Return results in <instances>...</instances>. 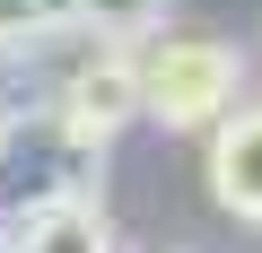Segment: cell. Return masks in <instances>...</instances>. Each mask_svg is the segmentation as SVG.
I'll return each mask as SVG.
<instances>
[{
	"mask_svg": "<svg viewBox=\"0 0 262 253\" xmlns=\"http://www.w3.org/2000/svg\"><path fill=\"white\" fill-rule=\"evenodd\" d=\"M79 35H96V44H149V35H166V0H79Z\"/></svg>",
	"mask_w": 262,
	"mask_h": 253,
	"instance_id": "5",
	"label": "cell"
},
{
	"mask_svg": "<svg viewBox=\"0 0 262 253\" xmlns=\"http://www.w3.org/2000/svg\"><path fill=\"white\" fill-rule=\"evenodd\" d=\"M131 61H140V113L158 131H210L245 96V53L219 35H158Z\"/></svg>",
	"mask_w": 262,
	"mask_h": 253,
	"instance_id": "1",
	"label": "cell"
},
{
	"mask_svg": "<svg viewBox=\"0 0 262 253\" xmlns=\"http://www.w3.org/2000/svg\"><path fill=\"white\" fill-rule=\"evenodd\" d=\"M0 149H9V105H0Z\"/></svg>",
	"mask_w": 262,
	"mask_h": 253,
	"instance_id": "8",
	"label": "cell"
},
{
	"mask_svg": "<svg viewBox=\"0 0 262 253\" xmlns=\"http://www.w3.org/2000/svg\"><path fill=\"white\" fill-rule=\"evenodd\" d=\"M210 201L236 218V227H262V96H236L219 122H210Z\"/></svg>",
	"mask_w": 262,
	"mask_h": 253,
	"instance_id": "3",
	"label": "cell"
},
{
	"mask_svg": "<svg viewBox=\"0 0 262 253\" xmlns=\"http://www.w3.org/2000/svg\"><path fill=\"white\" fill-rule=\"evenodd\" d=\"M9 253H114V218L96 192H44L9 218Z\"/></svg>",
	"mask_w": 262,
	"mask_h": 253,
	"instance_id": "4",
	"label": "cell"
},
{
	"mask_svg": "<svg viewBox=\"0 0 262 253\" xmlns=\"http://www.w3.org/2000/svg\"><path fill=\"white\" fill-rule=\"evenodd\" d=\"M0 253H9V227H0Z\"/></svg>",
	"mask_w": 262,
	"mask_h": 253,
	"instance_id": "9",
	"label": "cell"
},
{
	"mask_svg": "<svg viewBox=\"0 0 262 253\" xmlns=\"http://www.w3.org/2000/svg\"><path fill=\"white\" fill-rule=\"evenodd\" d=\"M35 9H44L53 35H79V0H35Z\"/></svg>",
	"mask_w": 262,
	"mask_h": 253,
	"instance_id": "7",
	"label": "cell"
},
{
	"mask_svg": "<svg viewBox=\"0 0 262 253\" xmlns=\"http://www.w3.org/2000/svg\"><path fill=\"white\" fill-rule=\"evenodd\" d=\"M122 122H140V61H131V44H96L88 35V53L61 79V140L88 157V149H105L122 131Z\"/></svg>",
	"mask_w": 262,
	"mask_h": 253,
	"instance_id": "2",
	"label": "cell"
},
{
	"mask_svg": "<svg viewBox=\"0 0 262 253\" xmlns=\"http://www.w3.org/2000/svg\"><path fill=\"white\" fill-rule=\"evenodd\" d=\"M44 44H53V27L35 0H0V53H44Z\"/></svg>",
	"mask_w": 262,
	"mask_h": 253,
	"instance_id": "6",
	"label": "cell"
}]
</instances>
